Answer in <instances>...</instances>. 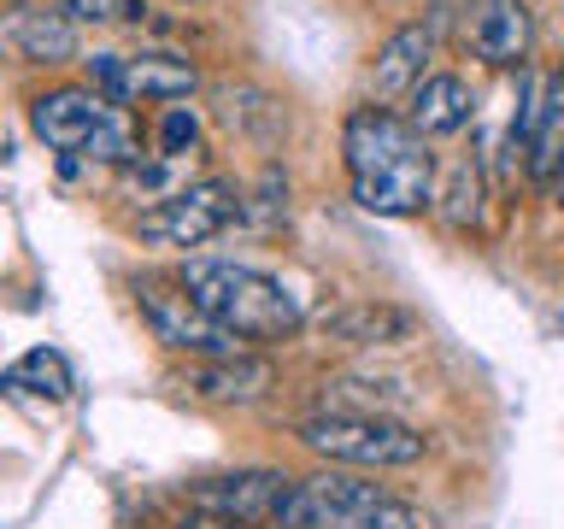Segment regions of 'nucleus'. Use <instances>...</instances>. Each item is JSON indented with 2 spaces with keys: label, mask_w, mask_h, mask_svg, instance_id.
Segmentation results:
<instances>
[{
  "label": "nucleus",
  "mask_w": 564,
  "mask_h": 529,
  "mask_svg": "<svg viewBox=\"0 0 564 529\" xmlns=\"http://www.w3.org/2000/svg\"><path fill=\"white\" fill-rule=\"evenodd\" d=\"M88 88H100L112 106H176L200 88V65L183 53H95L88 60Z\"/></svg>",
  "instance_id": "obj_6"
},
{
  "label": "nucleus",
  "mask_w": 564,
  "mask_h": 529,
  "mask_svg": "<svg viewBox=\"0 0 564 529\" xmlns=\"http://www.w3.org/2000/svg\"><path fill=\"white\" fill-rule=\"evenodd\" d=\"M135 300H141V317H148L153 342L171 347V353H188V359H236L247 353V342H236L224 324H212V317L194 306V294L183 282H135Z\"/></svg>",
  "instance_id": "obj_7"
},
{
  "label": "nucleus",
  "mask_w": 564,
  "mask_h": 529,
  "mask_svg": "<svg viewBox=\"0 0 564 529\" xmlns=\"http://www.w3.org/2000/svg\"><path fill=\"white\" fill-rule=\"evenodd\" d=\"M59 12L70 24H106V18H112V0H59Z\"/></svg>",
  "instance_id": "obj_22"
},
{
  "label": "nucleus",
  "mask_w": 564,
  "mask_h": 529,
  "mask_svg": "<svg viewBox=\"0 0 564 529\" xmlns=\"http://www.w3.org/2000/svg\"><path fill=\"white\" fill-rule=\"evenodd\" d=\"M176 282L194 294V306H200L212 324H224L236 342L247 347H271V342H289V335L306 324V306H300V294L289 289L282 277L259 271V264L247 259H188L183 271H176Z\"/></svg>",
  "instance_id": "obj_2"
},
{
  "label": "nucleus",
  "mask_w": 564,
  "mask_h": 529,
  "mask_svg": "<svg viewBox=\"0 0 564 529\" xmlns=\"http://www.w3.org/2000/svg\"><path fill=\"white\" fill-rule=\"evenodd\" d=\"M7 388H35L42 400H65L70 395V365L53 347H35V353H24V359L7 370Z\"/></svg>",
  "instance_id": "obj_19"
},
{
  "label": "nucleus",
  "mask_w": 564,
  "mask_h": 529,
  "mask_svg": "<svg viewBox=\"0 0 564 529\" xmlns=\"http://www.w3.org/2000/svg\"><path fill=\"white\" fill-rule=\"evenodd\" d=\"M430 60H435V30L430 24H405L382 42L377 65H370V95L377 100H400L430 77Z\"/></svg>",
  "instance_id": "obj_13"
},
{
  "label": "nucleus",
  "mask_w": 564,
  "mask_h": 529,
  "mask_svg": "<svg viewBox=\"0 0 564 529\" xmlns=\"http://www.w3.org/2000/svg\"><path fill=\"white\" fill-rule=\"evenodd\" d=\"M200 148V112L194 106H165L159 118V153H194Z\"/></svg>",
  "instance_id": "obj_21"
},
{
  "label": "nucleus",
  "mask_w": 564,
  "mask_h": 529,
  "mask_svg": "<svg viewBox=\"0 0 564 529\" xmlns=\"http://www.w3.org/2000/svg\"><path fill=\"white\" fill-rule=\"evenodd\" d=\"M465 42L482 65H523L529 60V12L523 0H465Z\"/></svg>",
  "instance_id": "obj_10"
},
{
  "label": "nucleus",
  "mask_w": 564,
  "mask_h": 529,
  "mask_svg": "<svg viewBox=\"0 0 564 529\" xmlns=\"http://www.w3.org/2000/svg\"><path fill=\"white\" fill-rule=\"evenodd\" d=\"M435 201H447V224L453 229H476V224H482V176H476L470 159H453V165H447V188H435Z\"/></svg>",
  "instance_id": "obj_20"
},
{
  "label": "nucleus",
  "mask_w": 564,
  "mask_h": 529,
  "mask_svg": "<svg viewBox=\"0 0 564 529\" xmlns=\"http://www.w3.org/2000/svg\"><path fill=\"white\" fill-rule=\"evenodd\" d=\"M317 324L341 347H400V342H412L417 317L405 306H382V300H347V306L324 312Z\"/></svg>",
  "instance_id": "obj_12"
},
{
  "label": "nucleus",
  "mask_w": 564,
  "mask_h": 529,
  "mask_svg": "<svg viewBox=\"0 0 564 529\" xmlns=\"http://www.w3.org/2000/svg\"><path fill=\"white\" fill-rule=\"evenodd\" d=\"M7 42L24 53V60H35V65H59V60H70V53H77V24H70L65 12L24 7V12H12Z\"/></svg>",
  "instance_id": "obj_16"
},
{
  "label": "nucleus",
  "mask_w": 564,
  "mask_h": 529,
  "mask_svg": "<svg viewBox=\"0 0 564 529\" xmlns=\"http://www.w3.org/2000/svg\"><path fill=\"white\" fill-rule=\"evenodd\" d=\"M112 112H123V106H112L100 88L65 83V88H47V95L30 100V130L42 136L53 153H88V141L112 123Z\"/></svg>",
  "instance_id": "obj_8"
},
{
  "label": "nucleus",
  "mask_w": 564,
  "mask_h": 529,
  "mask_svg": "<svg viewBox=\"0 0 564 529\" xmlns=\"http://www.w3.org/2000/svg\"><path fill=\"white\" fill-rule=\"evenodd\" d=\"M241 212H247V201H241L236 183H224V176H200V183H188L183 194H171V201H159V206L141 212L135 236L148 247H206V241H218Z\"/></svg>",
  "instance_id": "obj_5"
},
{
  "label": "nucleus",
  "mask_w": 564,
  "mask_h": 529,
  "mask_svg": "<svg viewBox=\"0 0 564 529\" xmlns=\"http://www.w3.org/2000/svg\"><path fill=\"white\" fill-rule=\"evenodd\" d=\"M183 7H188V0H183Z\"/></svg>",
  "instance_id": "obj_23"
},
{
  "label": "nucleus",
  "mask_w": 564,
  "mask_h": 529,
  "mask_svg": "<svg viewBox=\"0 0 564 529\" xmlns=\"http://www.w3.org/2000/svg\"><path fill=\"white\" fill-rule=\"evenodd\" d=\"M523 165H529V183L535 188H558V176H564V71L541 83L535 123H529V141H523Z\"/></svg>",
  "instance_id": "obj_14"
},
{
  "label": "nucleus",
  "mask_w": 564,
  "mask_h": 529,
  "mask_svg": "<svg viewBox=\"0 0 564 529\" xmlns=\"http://www.w3.org/2000/svg\"><path fill=\"white\" fill-rule=\"evenodd\" d=\"M183 395L194 400H212V406H247V400H259L264 388L276 382V370L253 359V353H236V359H188L183 377Z\"/></svg>",
  "instance_id": "obj_11"
},
{
  "label": "nucleus",
  "mask_w": 564,
  "mask_h": 529,
  "mask_svg": "<svg viewBox=\"0 0 564 529\" xmlns=\"http://www.w3.org/2000/svg\"><path fill=\"white\" fill-rule=\"evenodd\" d=\"M289 488H294V476H282V471H229V476L194 483L188 506L200 518H224V523H271Z\"/></svg>",
  "instance_id": "obj_9"
},
{
  "label": "nucleus",
  "mask_w": 564,
  "mask_h": 529,
  "mask_svg": "<svg viewBox=\"0 0 564 529\" xmlns=\"http://www.w3.org/2000/svg\"><path fill=\"white\" fill-rule=\"evenodd\" d=\"M271 529H430V523H423V511H412L377 483H359L352 471H317L294 476Z\"/></svg>",
  "instance_id": "obj_3"
},
{
  "label": "nucleus",
  "mask_w": 564,
  "mask_h": 529,
  "mask_svg": "<svg viewBox=\"0 0 564 529\" xmlns=\"http://www.w3.org/2000/svg\"><path fill=\"white\" fill-rule=\"evenodd\" d=\"M352 201L377 218H423L435 206V153L388 106H352L341 123Z\"/></svg>",
  "instance_id": "obj_1"
},
{
  "label": "nucleus",
  "mask_w": 564,
  "mask_h": 529,
  "mask_svg": "<svg viewBox=\"0 0 564 529\" xmlns=\"http://www.w3.org/2000/svg\"><path fill=\"white\" fill-rule=\"evenodd\" d=\"M300 447H312L329 465L347 471H405L430 453V435H417L400 418H359V412H312L300 418Z\"/></svg>",
  "instance_id": "obj_4"
},
{
  "label": "nucleus",
  "mask_w": 564,
  "mask_h": 529,
  "mask_svg": "<svg viewBox=\"0 0 564 529\" xmlns=\"http://www.w3.org/2000/svg\"><path fill=\"white\" fill-rule=\"evenodd\" d=\"M405 406L400 382H377V377H335L324 382V412H359V418H394Z\"/></svg>",
  "instance_id": "obj_18"
},
{
  "label": "nucleus",
  "mask_w": 564,
  "mask_h": 529,
  "mask_svg": "<svg viewBox=\"0 0 564 529\" xmlns=\"http://www.w3.org/2000/svg\"><path fill=\"white\" fill-rule=\"evenodd\" d=\"M405 100H412L405 123H412L423 141H430V136H458V130L470 123V112H476V106H470V88L458 83L453 71H430V77H423Z\"/></svg>",
  "instance_id": "obj_15"
},
{
  "label": "nucleus",
  "mask_w": 564,
  "mask_h": 529,
  "mask_svg": "<svg viewBox=\"0 0 564 529\" xmlns=\"http://www.w3.org/2000/svg\"><path fill=\"white\" fill-rule=\"evenodd\" d=\"M118 176H123V194H130V201H148V206L183 194L188 183H200V176H194V153H135Z\"/></svg>",
  "instance_id": "obj_17"
}]
</instances>
